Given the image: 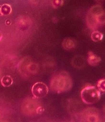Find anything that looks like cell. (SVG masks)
<instances>
[{
	"mask_svg": "<svg viewBox=\"0 0 105 122\" xmlns=\"http://www.w3.org/2000/svg\"><path fill=\"white\" fill-rule=\"evenodd\" d=\"M81 96L82 101L87 104L96 103L100 98V94L96 87L88 86L82 90Z\"/></svg>",
	"mask_w": 105,
	"mask_h": 122,
	"instance_id": "obj_3",
	"label": "cell"
},
{
	"mask_svg": "<svg viewBox=\"0 0 105 122\" xmlns=\"http://www.w3.org/2000/svg\"><path fill=\"white\" fill-rule=\"evenodd\" d=\"M12 82V79L9 77H4L2 80V83L4 86H9L11 85Z\"/></svg>",
	"mask_w": 105,
	"mask_h": 122,
	"instance_id": "obj_10",
	"label": "cell"
},
{
	"mask_svg": "<svg viewBox=\"0 0 105 122\" xmlns=\"http://www.w3.org/2000/svg\"><path fill=\"white\" fill-rule=\"evenodd\" d=\"M103 34L98 31H94L91 33V40L95 42L100 41L103 39Z\"/></svg>",
	"mask_w": 105,
	"mask_h": 122,
	"instance_id": "obj_6",
	"label": "cell"
},
{
	"mask_svg": "<svg viewBox=\"0 0 105 122\" xmlns=\"http://www.w3.org/2000/svg\"><path fill=\"white\" fill-rule=\"evenodd\" d=\"M101 58L91 51L88 52V62L90 66H95L99 64L101 61Z\"/></svg>",
	"mask_w": 105,
	"mask_h": 122,
	"instance_id": "obj_5",
	"label": "cell"
},
{
	"mask_svg": "<svg viewBox=\"0 0 105 122\" xmlns=\"http://www.w3.org/2000/svg\"><path fill=\"white\" fill-rule=\"evenodd\" d=\"M72 86L71 79L69 77L63 75L55 76L50 83L51 89L57 93H62L69 90Z\"/></svg>",
	"mask_w": 105,
	"mask_h": 122,
	"instance_id": "obj_2",
	"label": "cell"
},
{
	"mask_svg": "<svg viewBox=\"0 0 105 122\" xmlns=\"http://www.w3.org/2000/svg\"><path fill=\"white\" fill-rule=\"evenodd\" d=\"M97 86L98 89L102 92H105V79H101L98 81Z\"/></svg>",
	"mask_w": 105,
	"mask_h": 122,
	"instance_id": "obj_8",
	"label": "cell"
},
{
	"mask_svg": "<svg viewBox=\"0 0 105 122\" xmlns=\"http://www.w3.org/2000/svg\"><path fill=\"white\" fill-rule=\"evenodd\" d=\"M48 92L47 86L41 82L35 83L32 88V94L36 98H41L45 97L47 95Z\"/></svg>",
	"mask_w": 105,
	"mask_h": 122,
	"instance_id": "obj_4",
	"label": "cell"
},
{
	"mask_svg": "<svg viewBox=\"0 0 105 122\" xmlns=\"http://www.w3.org/2000/svg\"><path fill=\"white\" fill-rule=\"evenodd\" d=\"M44 111V109L41 107H39L37 110V112L38 114L41 113Z\"/></svg>",
	"mask_w": 105,
	"mask_h": 122,
	"instance_id": "obj_11",
	"label": "cell"
},
{
	"mask_svg": "<svg viewBox=\"0 0 105 122\" xmlns=\"http://www.w3.org/2000/svg\"><path fill=\"white\" fill-rule=\"evenodd\" d=\"M63 46L66 49H70L74 47L75 43L71 39H67L65 41H63Z\"/></svg>",
	"mask_w": 105,
	"mask_h": 122,
	"instance_id": "obj_7",
	"label": "cell"
},
{
	"mask_svg": "<svg viewBox=\"0 0 105 122\" xmlns=\"http://www.w3.org/2000/svg\"><path fill=\"white\" fill-rule=\"evenodd\" d=\"M89 27L95 29L105 23V12L99 5L93 6L89 11L87 16Z\"/></svg>",
	"mask_w": 105,
	"mask_h": 122,
	"instance_id": "obj_1",
	"label": "cell"
},
{
	"mask_svg": "<svg viewBox=\"0 0 105 122\" xmlns=\"http://www.w3.org/2000/svg\"><path fill=\"white\" fill-rule=\"evenodd\" d=\"M11 11V9L9 5H3L1 9V12L2 14L4 15L9 14Z\"/></svg>",
	"mask_w": 105,
	"mask_h": 122,
	"instance_id": "obj_9",
	"label": "cell"
}]
</instances>
